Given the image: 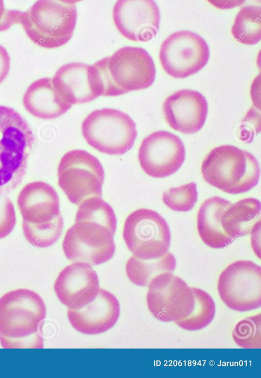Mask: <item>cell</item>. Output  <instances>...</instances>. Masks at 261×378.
<instances>
[{"instance_id": "cell-24", "label": "cell", "mask_w": 261, "mask_h": 378, "mask_svg": "<svg viewBox=\"0 0 261 378\" xmlns=\"http://www.w3.org/2000/svg\"><path fill=\"white\" fill-rule=\"evenodd\" d=\"M261 8L247 6L238 13L231 27V33L236 40L245 44L253 45L261 39Z\"/></svg>"}, {"instance_id": "cell-22", "label": "cell", "mask_w": 261, "mask_h": 378, "mask_svg": "<svg viewBox=\"0 0 261 378\" xmlns=\"http://www.w3.org/2000/svg\"><path fill=\"white\" fill-rule=\"evenodd\" d=\"M260 201L247 198L231 204L223 212L221 225L226 234L234 239L250 233L260 221Z\"/></svg>"}, {"instance_id": "cell-11", "label": "cell", "mask_w": 261, "mask_h": 378, "mask_svg": "<svg viewBox=\"0 0 261 378\" xmlns=\"http://www.w3.org/2000/svg\"><path fill=\"white\" fill-rule=\"evenodd\" d=\"M146 302L151 314L163 322H176L187 317L195 303L192 287L171 272L161 273L148 285Z\"/></svg>"}, {"instance_id": "cell-18", "label": "cell", "mask_w": 261, "mask_h": 378, "mask_svg": "<svg viewBox=\"0 0 261 378\" xmlns=\"http://www.w3.org/2000/svg\"><path fill=\"white\" fill-rule=\"evenodd\" d=\"M51 82L71 105L89 102L101 96L93 65L81 62L64 64L56 72Z\"/></svg>"}, {"instance_id": "cell-3", "label": "cell", "mask_w": 261, "mask_h": 378, "mask_svg": "<svg viewBox=\"0 0 261 378\" xmlns=\"http://www.w3.org/2000/svg\"><path fill=\"white\" fill-rule=\"evenodd\" d=\"M35 137L28 122L12 108L0 106V195L15 189L27 171Z\"/></svg>"}, {"instance_id": "cell-20", "label": "cell", "mask_w": 261, "mask_h": 378, "mask_svg": "<svg viewBox=\"0 0 261 378\" xmlns=\"http://www.w3.org/2000/svg\"><path fill=\"white\" fill-rule=\"evenodd\" d=\"M22 103L31 114L45 120L58 117L72 106L54 87L49 78L33 82L23 94Z\"/></svg>"}, {"instance_id": "cell-30", "label": "cell", "mask_w": 261, "mask_h": 378, "mask_svg": "<svg viewBox=\"0 0 261 378\" xmlns=\"http://www.w3.org/2000/svg\"><path fill=\"white\" fill-rule=\"evenodd\" d=\"M22 12L5 8L3 1H0V32L8 30L11 26L19 23Z\"/></svg>"}, {"instance_id": "cell-14", "label": "cell", "mask_w": 261, "mask_h": 378, "mask_svg": "<svg viewBox=\"0 0 261 378\" xmlns=\"http://www.w3.org/2000/svg\"><path fill=\"white\" fill-rule=\"evenodd\" d=\"M113 18L116 28L124 37L146 42L158 33L160 13L153 1L120 0L114 6Z\"/></svg>"}, {"instance_id": "cell-4", "label": "cell", "mask_w": 261, "mask_h": 378, "mask_svg": "<svg viewBox=\"0 0 261 378\" xmlns=\"http://www.w3.org/2000/svg\"><path fill=\"white\" fill-rule=\"evenodd\" d=\"M204 180L230 194L248 192L259 181L260 167L249 152L232 145L213 149L204 157L201 167Z\"/></svg>"}, {"instance_id": "cell-2", "label": "cell", "mask_w": 261, "mask_h": 378, "mask_svg": "<svg viewBox=\"0 0 261 378\" xmlns=\"http://www.w3.org/2000/svg\"><path fill=\"white\" fill-rule=\"evenodd\" d=\"M102 96H118L146 89L153 83V60L144 49L124 46L93 64Z\"/></svg>"}, {"instance_id": "cell-26", "label": "cell", "mask_w": 261, "mask_h": 378, "mask_svg": "<svg viewBox=\"0 0 261 378\" xmlns=\"http://www.w3.org/2000/svg\"><path fill=\"white\" fill-rule=\"evenodd\" d=\"M63 219L61 216L44 223L33 224L22 222L24 237L32 246L46 248L53 245L60 238L63 228Z\"/></svg>"}, {"instance_id": "cell-15", "label": "cell", "mask_w": 261, "mask_h": 378, "mask_svg": "<svg viewBox=\"0 0 261 378\" xmlns=\"http://www.w3.org/2000/svg\"><path fill=\"white\" fill-rule=\"evenodd\" d=\"M54 291L68 309H79L94 299L100 288L98 276L92 266L75 262L66 266L56 279Z\"/></svg>"}, {"instance_id": "cell-23", "label": "cell", "mask_w": 261, "mask_h": 378, "mask_svg": "<svg viewBox=\"0 0 261 378\" xmlns=\"http://www.w3.org/2000/svg\"><path fill=\"white\" fill-rule=\"evenodd\" d=\"M175 267V258L168 252L164 256L152 260H142L132 256L127 261L125 270L133 283L144 287L155 275L165 272H172Z\"/></svg>"}, {"instance_id": "cell-16", "label": "cell", "mask_w": 261, "mask_h": 378, "mask_svg": "<svg viewBox=\"0 0 261 378\" xmlns=\"http://www.w3.org/2000/svg\"><path fill=\"white\" fill-rule=\"evenodd\" d=\"M207 103L199 92L181 89L168 96L163 105L164 117L170 127L186 134L200 130L206 120Z\"/></svg>"}, {"instance_id": "cell-1", "label": "cell", "mask_w": 261, "mask_h": 378, "mask_svg": "<svg viewBox=\"0 0 261 378\" xmlns=\"http://www.w3.org/2000/svg\"><path fill=\"white\" fill-rule=\"evenodd\" d=\"M46 307L34 291L18 289L0 298V343L5 348H43L39 335L40 324L46 317Z\"/></svg>"}, {"instance_id": "cell-28", "label": "cell", "mask_w": 261, "mask_h": 378, "mask_svg": "<svg viewBox=\"0 0 261 378\" xmlns=\"http://www.w3.org/2000/svg\"><path fill=\"white\" fill-rule=\"evenodd\" d=\"M198 199L196 184L190 182L176 187H172L162 195L164 203L170 209L181 212L192 209Z\"/></svg>"}, {"instance_id": "cell-13", "label": "cell", "mask_w": 261, "mask_h": 378, "mask_svg": "<svg viewBox=\"0 0 261 378\" xmlns=\"http://www.w3.org/2000/svg\"><path fill=\"white\" fill-rule=\"evenodd\" d=\"M184 145L179 137L167 131L151 133L142 141L138 159L143 171L154 178L175 173L185 159Z\"/></svg>"}, {"instance_id": "cell-25", "label": "cell", "mask_w": 261, "mask_h": 378, "mask_svg": "<svg viewBox=\"0 0 261 378\" xmlns=\"http://www.w3.org/2000/svg\"><path fill=\"white\" fill-rule=\"evenodd\" d=\"M195 303L193 309L185 318L175 323L181 328L194 331L202 329L213 320L215 312V304L212 297L205 291L192 287Z\"/></svg>"}, {"instance_id": "cell-29", "label": "cell", "mask_w": 261, "mask_h": 378, "mask_svg": "<svg viewBox=\"0 0 261 378\" xmlns=\"http://www.w3.org/2000/svg\"><path fill=\"white\" fill-rule=\"evenodd\" d=\"M16 223L14 205L5 195H0V239L8 236Z\"/></svg>"}, {"instance_id": "cell-9", "label": "cell", "mask_w": 261, "mask_h": 378, "mask_svg": "<svg viewBox=\"0 0 261 378\" xmlns=\"http://www.w3.org/2000/svg\"><path fill=\"white\" fill-rule=\"evenodd\" d=\"M123 238L133 256L142 260H152L168 252L171 234L167 222L159 213L140 208L126 218Z\"/></svg>"}, {"instance_id": "cell-6", "label": "cell", "mask_w": 261, "mask_h": 378, "mask_svg": "<svg viewBox=\"0 0 261 378\" xmlns=\"http://www.w3.org/2000/svg\"><path fill=\"white\" fill-rule=\"evenodd\" d=\"M89 145L109 155H122L133 148L137 136L136 124L126 113L105 108L90 113L82 124Z\"/></svg>"}, {"instance_id": "cell-8", "label": "cell", "mask_w": 261, "mask_h": 378, "mask_svg": "<svg viewBox=\"0 0 261 378\" xmlns=\"http://www.w3.org/2000/svg\"><path fill=\"white\" fill-rule=\"evenodd\" d=\"M116 230L95 221L75 217L62 242L66 258L72 262L99 265L112 258L115 252Z\"/></svg>"}, {"instance_id": "cell-31", "label": "cell", "mask_w": 261, "mask_h": 378, "mask_svg": "<svg viewBox=\"0 0 261 378\" xmlns=\"http://www.w3.org/2000/svg\"><path fill=\"white\" fill-rule=\"evenodd\" d=\"M260 221L257 222L253 226L252 228L250 233L251 234V245L252 247L256 254V255L259 258H260V249H259L257 247V233L260 231ZM258 246H259L258 245Z\"/></svg>"}, {"instance_id": "cell-7", "label": "cell", "mask_w": 261, "mask_h": 378, "mask_svg": "<svg viewBox=\"0 0 261 378\" xmlns=\"http://www.w3.org/2000/svg\"><path fill=\"white\" fill-rule=\"evenodd\" d=\"M58 185L73 204L79 205L85 200L101 197L105 171L99 160L83 150L65 154L58 168Z\"/></svg>"}, {"instance_id": "cell-5", "label": "cell", "mask_w": 261, "mask_h": 378, "mask_svg": "<svg viewBox=\"0 0 261 378\" xmlns=\"http://www.w3.org/2000/svg\"><path fill=\"white\" fill-rule=\"evenodd\" d=\"M76 2L37 1L22 12L19 23L38 46L47 49L61 46L72 36L77 20Z\"/></svg>"}, {"instance_id": "cell-12", "label": "cell", "mask_w": 261, "mask_h": 378, "mask_svg": "<svg viewBox=\"0 0 261 378\" xmlns=\"http://www.w3.org/2000/svg\"><path fill=\"white\" fill-rule=\"evenodd\" d=\"M209 56L206 41L189 31L171 34L163 42L159 53L162 68L175 78H185L198 72L206 64Z\"/></svg>"}, {"instance_id": "cell-10", "label": "cell", "mask_w": 261, "mask_h": 378, "mask_svg": "<svg viewBox=\"0 0 261 378\" xmlns=\"http://www.w3.org/2000/svg\"><path fill=\"white\" fill-rule=\"evenodd\" d=\"M219 295L229 309L241 312L261 306V267L250 261H237L220 273Z\"/></svg>"}, {"instance_id": "cell-19", "label": "cell", "mask_w": 261, "mask_h": 378, "mask_svg": "<svg viewBox=\"0 0 261 378\" xmlns=\"http://www.w3.org/2000/svg\"><path fill=\"white\" fill-rule=\"evenodd\" d=\"M17 203L23 221L30 223H46L61 216L57 192L44 181L27 184L19 192Z\"/></svg>"}, {"instance_id": "cell-21", "label": "cell", "mask_w": 261, "mask_h": 378, "mask_svg": "<svg viewBox=\"0 0 261 378\" xmlns=\"http://www.w3.org/2000/svg\"><path fill=\"white\" fill-rule=\"evenodd\" d=\"M231 204L226 199L214 196L205 200L199 208L198 232L203 242L212 248H224L233 240L226 234L221 225L223 214Z\"/></svg>"}, {"instance_id": "cell-27", "label": "cell", "mask_w": 261, "mask_h": 378, "mask_svg": "<svg viewBox=\"0 0 261 378\" xmlns=\"http://www.w3.org/2000/svg\"><path fill=\"white\" fill-rule=\"evenodd\" d=\"M261 314L244 317L236 323L232 329L234 342L243 348H261Z\"/></svg>"}, {"instance_id": "cell-17", "label": "cell", "mask_w": 261, "mask_h": 378, "mask_svg": "<svg viewBox=\"0 0 261 378\" xmlns=\"http://www.w3.org/2000/svg\"><path fill=\"white\" fill-rule=\"evenodd\" d=\"M120 312L119 302L110 292L100 289L91 302L79 309H68L67 317L78 332L97 335L111 328L117 322Z\"/></svg>"}]
</instances>
